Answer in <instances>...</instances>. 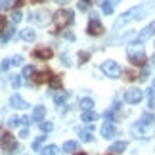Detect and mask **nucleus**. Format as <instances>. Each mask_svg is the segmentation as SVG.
<instances>
[{
  "instance_id": "f257e3e1",
  "label": "nucleus",
  "mask_w": 155,
  "mask_h": 155,
  "mask_svg": "<svg viewBox=\"0 0 155 155\" xmlns=\"http://www.w3.org/2000/svg\"><path fill=\"white\" fill-rule=\"evenodd\" d=\"M144 14H146V8H144V6H136V8H130L128 12H124V14L115 21V29H121L123 25H127V23L134 21V19H142V17H144Z\"/></svg>"
},
{
  "instance_id": "f03ea898",
  "label": "nucleus",
  "mask_w": 155,
  "mask_h": 155,
  "mask_svg": "<svg viewBox=\"0 0 155 155\" xmlns=\"http://www.w3.org/2000/svg\"><path fill=\"white\" fill-rule=\"evenodd\" d=\"M73 12L71 10H58L56 14L52 15V21L56 25V31H61L63 27H67L69 23H73Z\"/></svg>"
},
{
  "instance_id": "7ed1b4c3",
  "label": "nucleus",
  "mask_w": 155,
  "mask_h": 155,
  "mask_svg": "<svg viewBox=\"0 0 155 155\" xmlns=\"http://www.w3.org/2000/svg\"><path fill=\"white\" fill-rule=\"evenodd\" d=\"M134 46H136V48H130V50H128V59H130V63H132V65H138V67H146L147 58H146L144 50L140 48L138 42H134Z\"/></svg>"
},
{
  "instance_id": "20e7f679",
  "label": "nucleus",
  "mask_w": 155,
  "mask_h": 155,
  "mask_svg": "<svg viewBox=\"0 0 155 155\" xmlns=\"http://www.w3.org/2000/svg\"><path fill=\"white\" fill-rule=\"evenodd\" d=\"M102 71H104L107 77H111V79H119L121 73H123L121 65H119L117 61H113V59H107V61L102 63Z\"/></svg>"
},
{
  "instance_id": "39448f33",
  "label": "nucleus",
  "mask_w": 155,
  "mask_h": 155,
  "mask_svg": "<svg viewBox=\"0 0 155 155\" xmlns=\"http://www.w3.org/2000/svg\"><path fill=\"white\" fill-rule=\"evenodd\" d=\"M0 144H2V150L6 153H15L17 151V140L14 138L12 134H2V138H0Z\"/></svg>"
},
{
  "instance_id": "423d86ee",
  "label": "nucleus",
  "mask_w": 155,
  "mask_h": 155,
  "mask_svg": "<svg viewBox=\"0 0 155 155\" xmlns=\"http://www.w3.org/2000/svg\"><path fill=\"white\" fill-rule=\"evenodd\" d=\"M142 98H144V94H142L140 88H128L127 92H124V102L127 104H140Z\"/></svg>"
},
{
  "instance_id": "0eeeda50",
  "label": "nucleus",
  "mask_w": 155,
  "mask_h": 155,
  "mask_svg": "<svg viewBox=\"0 0 155 155\" xmlns=\"http://www.w3.org/2000/svg\"><path fill=\"white\" fill-rule=\"evenodd\" d=\"M29 19H31L33 23H37V25H46L52 17H50V12L46 10H38V12H33L31 15H29Z\"/></svg>"
},
{
  "instance_id": "6e6552de",
  "label": "nucleus",
  "mask_w": 155,
  "mask_h": 155,
  "mask_svg": "<svg viewBox=\"0 0 155 155\" xmlns=\"http://www.w3.org/2000/svg\"><path fill=\"white\" fill-rule=\"evenodd\" d=\"M86 31H88V35H92V37H100V35H104V25L96 19V17H92V19L88 21Z\"/></svg>"
},
{
  "instance_id": "1a4fd4ad",
  "label": "nucleus",
  "mask_w": 155,
  "mask_h": 155,
  "mask_svg": "<svg viewBox=\"0 0 155 155\" xmlns=\"http://www.w3.org/2000/svg\"><path fill=\"white\" fill-rule=\"evenodd\" d=\"M153 31H155V23H150V25H147L144 31H142L138 37H136V42L140 44V42H144V40H147V38H150L151 35H153Z\"/></svg>"
},
{
  "instance_id": "9d476101",
  "label": "nucleus",
  "mask_w": 155,
  "mask_h": 155,
  "mask_svg": "<svg viewBox=\"0 0 155 155\" xmlns=\"http://www.w3.org/2000/svg\"><path fill=\"white\" fill-rule=\"evenodd\" d=\"M33 56L37 58V59L46 61V59L52 58V48H37V50H33Z\"/></svg>"
},
{
  "instance_id": "9b49d317",
  "label": "nucleus",
  "mask_w": 155,
  "mask_h": 155,
  "mask_svg": "<svg viewBox=\"0 0 155 155\" xmlns=\"http://www.w3.org/2000/svg\"><path fill=\"white\" fill-rule=\"evenodd\" d=\"M44 115H46V107L44 105H37L33 109V115H31V121H35V123H40L44 119Z\"/></svg>"
},
{
  "instance_id": "f8f14e48",
  "label": "nucleus",
  "mask_w": 155,
  "mask_h": 155,
  "mask_svg": "<svg viewBox=\"0 0 155 155\" xmlns=\"http://www.w3.org/2000/svg\"><path fill=\"white\" fill-rule=\"evenodd\" d=\"M10 105L15 107V109H27V107H29V104L25 102V100H21V96H17V94H14V96H12Z\"/></svg>"
},
{
  "instance_id": "ddd939ff",
  "label": "nucleus",
  "mask_w": 155,
  "mask_h": 155,
  "mask_svg": "<svg viewBox=\"0 0 155 155\" xmlns=\"http://www.w3.org/2000/svg\"><path fill=\"white\" fill-rule=\"evenodd\" d=\"M19 37H21V40H25V42H33V40L37 38V31H33V29H21Z\"/></svg>"
},
{
  "instance_id": "4468645a",
  "label": "nucleus",
  "mask_w": 155,
  "mask_h": 155,
  "mask_svg": "<svg viewBox=\"0 0 155 155\" xmlns=\"http://www.w3.org/2000/svg\"><path fill=\"white\" fill-rule=\"evenodd\" d=\"M115 134H117V128L113 127V123H105L102 127V136L104 138H113Z\"/></svg>"
},
{
  "instance_id": "2eb2a0df",
  "label": "nucleus",
  "mask_w": 155,
  "mask_h": 155,
  "mask_svg": "<svg viewBox=\"0 0 155 155\" xmlns=\"http://www.w3.org/2000/svg\"><path fill=\"white\" fill-rule=\"evenodd\" d=\"M23 4V0H0V10H12V8H15V6H19Z\"/></svg>"
},
{
  "instance_id": "dca6fc26",
  "label": "nucleus",
  "mask_w": 155,
  "mask_h": 155,
  "mask_svg": "<svg viewBox=\"0 0 155 155\" xmlns=\"http://www.w3.org/2000/svg\"><path fill=\"white\" fill-rule=\"evenodd\" d=\"M153 124V115H150V113H144V115L140 117V121H138V124H136V127H151Z\"/></svg>"
},
{
  "instance_id": "f3484780",
  "label": "nucleus",
  "mask_w": 155,
  "mask_h": 155,
  "mask_svg": "<svg viewBox=\"0 0 155 155\" xmlns=\"http://www.w3.org/2000/svg\"><path fill=\"white\" fill-rule=\"evenodd\" d=\"M52 77H54V75L50 73V71H40V73H37V75H35V81H37V84H42V82L50 81Z\"/></svg>"
},
{
  "instance_id": "a211bd4d",
  "label": "nucleus",
  "mask_w": 155,
  "mask_h": 155,
  "mask_svg": "<svg viewBox=\"0 0 155 155\" xmlns=\"http://www.w3.org/2000/svg\"><path fill=\"white\" fill-rule=\"evenodd\" d=\"M127 142H115V144H113L111 147H109V153H113V155H115V153H123L124 150H127Z\"/></svg>"
},
{
  "instance_id": "6ab92c4d",
  "label": "nucleus",
  "mask_w": 155,
  "mask_h": 155,
  "mask_svg": "<svg viewBox=\"0 0 155 155\" xmlns=\"http://www.w3.org/2000/svg\"><path fill=\"white\" fill-rule=\"evenodd\" d=\"M98 119V113L88 109V111H82V123H94Z\"/></svg>"
},
{
  "instance_id": "aec40b11",
  "label": "nucleus",
  "mask_w": 155,
  "mask_h": 155,
  "mask_svg": "<svg viewBox=\"0 0 155 155\" xmlns=\"http://www.w3.org/2000/svg\"><path fill=\"white\" fill-rule=\"evenodd\" d=\"M77 147H79V144H77L75 140H69V142H65V144H63V151L71 153V151H77Z\"/></svg>"
},
{
  "instance_id": "412c9836",
  "label": "nucleus",
  "mask_w": 155,
  "mask_h": 155,
  "mask_svg": "<svg viewBox=\"0 0 155 155\" xmlns=\"http://www.w3.org/2000/svg\"><path fill=\"white\" fill-rule=\"evenodd\" d=\"M100 4H102V10H104V14H107V15H111V14H113V8H115V6H113V4L109 2V0H102Z\"/></svg>"
},
{
  "instance_id": "4be33fe9",
  "label": "nucleus",
  "mask_w": 155,
  "mask_h": 155,
  "mask_svg": "<svg viewBox=\"0 0 155 155\" xmlns=\"http://www.w3.org/2000/svg\"><path fill=\"white\" fill-rule=\"evenodd\" d=\"M12 35H14V27H8V29H4V33L0 35V42H8V40L12 38Z\"/></svg>"
},
{
  "instance_id": "5701e85b",
  "label": "nucleus",
  "mask_w": 155,
  "mask_h": 155,
  "mask_svg": "<svg viewBox=\"0 0 155 155\" xmlns=\"http://www.w3.org/2000/svg\"><path fill=\"white\" fill-rule=\"evenodd\" d=\"M81 107H82V111L92 109V107H94V100H90V98H82V100H81Z\"/></svg>"
},
{
  "instance_id": "b1692460",
  "label": "nucleus",
  "mask_w": 155,
  "mask_h": 155,
  "mask_svg": "<svg viewBox=\"0 0 155 155\" xmlns=\"http://www.w3.org/2000/svg\"><path fill=\"white\" fill-rule=\"evenodd\" d=\"M40 155H59V150H58V146H46Z\"/></svg>"
},
{
  "instance_id": "393cba45",
  "label": "nucleus",
  "mask_w": 155,
  "mask_h": 155,
  "mask_svg": "<svg viewBox=\"0 0 155 155\" xmlns=\"http://www.w3.org/2000/svg\"><path fill=\"white\" fill-rule=\"evenodd\" d=\"M50 86L54 88V90H61V79H59V77H52V79H50Z\"/></svg>"
},
{
  "instance_id": "a878e982",
  "label": "nucleus",
  "mask_w": 155,
  "mask_h": 155,
  "mask_svg": "<svg viewBox=\"0 0 155 155\" xmlns=\"http://www.w3.org/2000/svg\"><path fill=\"white\" fill-rule=\"evenodd\" d=\"M65 100H67V92H58L56 96H54V102H56L58 105H61Z\"/></svg>"
},
{
  "instance_id": "bb28decb",
  "label": "nucleus",
  "mask_w": 155,
  "mask_h": 155,
  "mask_svg": "<svg viewBox=\"0 0 155 155\" xmlns=\"http://www.w3.org/2000/svg\"><path fill=\"white\" fill-rule=\"evenodd\" d=\"M40 130H42V132H52V130H54V124L48 123V121H40Z\"/></svg>"
},
{
  "instance_id": "cd10ccee",
  "label": "nucleus",
  "mask_w": 155,
  "mask_h": 155,
  "mask_svg": "<svg viewBox=\"0 0 155 155\" xmlns=\"http://www.w3.org/2000/svg\"><path fill=\"white\" fill-rule=\"evenodd\" d=\"M33 75H35V67L33 65H27V67L23 69V77H25V79H31Z\"/></svg>"
},
{
  "instance_id": "c85d7f7f",
  "label": "nucleus",
  "mask_w": 155,
  "mask_h": 155,
  "mask_svg": "<svg viewBox=\"0 0 155 155\" xmlns=\"http://www.w3.org/2000/svg\"><path fill=\"white\" fill-rule=\"evenodd\" d=\"M90 6H92V0H79V10L84 12V10L90 8Z\"/></svg>"
},
{
  "instance_id": "c756f323",
  "label": "nucleus",
  "mask_w": 155,
  "mask_h": 155,
  "mask_svg": "<svg viewBox=\"0 0 155 155\" xmlns=\"http://www.w3.org/2000/svg\"><path fill=\"white\" fill-rule=\"evenodd\" d=\"M79 134H81V138H82V142H92V140H94V138H92V134L88 132V130H81Z\"/></svg>"
},
{
  "instance_id": "7c9ffc66",
  "label": "nucleus",
  "mask_w": 155,
  "mask_h": 155,
  "mask_svg": "<svg viewBox=\"0 0 155 155\" xmlns=\"http://www.w3.org/2000/svg\"><path fill=\"white\" fill-rule=\"evenodd\" d=\"M21 75H12V84H14V88H19L21 86Z\"/></svg>"
},
{
  "instance_id": "2f4dec72",
  "label": "nucleus",
  "mask_w": 155,
  "mask_h": 155,
  "mask_svg": "<svg viewBox=\"0 0 155 155\" xmlns=\"http://www.w3.org/2000/svg\"><path fill=\"white\" fill-rule=\"evenodd\" d=\"M42 142H44V136H38V138H37V140H35V142H33V150H35V151H37V150H38V147H40V146H42Z\"/></svg>"
},
{
  "instance_id": "473e14b6",
  "label": "nucleus",
  "mask_w": 155,
  "mask_h": 155,
  "mask_svg": "<svg viewBox=\"0 0 155 155\" xmlns=\"http://www.w3.org/2000/svg\"><path fill=\"white\" fill-rule=\"evenodd\" d=\"M12 21H14V23H19L21 21V12L19 10H15L14 14H12Z\"/></svg>"
},
{
  "instance_id": "72a5a7b5",
  "label": "nucleus",
  "mask_w": 155,
  "mask_h": 155,
  "mask_svg": "<svg viewBox=\"0 0 155 155\" xmlns=\"http://www.w3.org/2000/svg\"><path fill=\"white\" fill-rule=\"evenodd\" d=\"M10 67H12V59H4L2 65H0V69H2V71H8Z\"/></svg>"
},
{
  "instance_id": "f704fd0d",
  "label": "nucleus",
  "mask_w": 155,
  "mask_h": 155,
  "mask_svg": "<svg viewBox=\"0 0 155 155\" xmlns=\"http://www.w3.org/2000/svg\"><path fill=\"white\" fill-rule=\"evenodd\" d=\"M8 124H10V127H17V124H21V121L17 117H10L8 119Z\"/></svg>"
},
{
  "instance_id": "c9c22d12",
  "label": "nucleus",
  "mask_w": 155,
  "mask_h": 155,
  "mask_svg": "<svg viewBox=\"0 0 155 155\" xmlns=\"http://www.w3.org/2000/svg\"><path fill=\"white\" fill-rule=\"evenodd\" d=\"M21 63H23L21 56H14V58H12V65H21Z\"/></svg>"
},
{
  "instance_id": "e433bc0d",
  "label": "nucleus",
  "mask_w": 155,
  "mask_h": 155,
  "mask_svg": "<svg viewBox=\"0 0 155 155\" xmlns=\"http://www.w3.org/2000/svg\"><path fill=\"white\" fill-rule=\"evenodd\" d=\"M147 75H150V71L144 69V71H142V73L138 75V79H140V81H146V79H147Z\"/></svg>"
},
{
  "instance_id": "4c0bfd02",
  "label": "nucleus",
  "mask_w": 155,
  "mask_h": 155,
  "mask_svg": "<svg viewBox=\"0 0 155 155\" xmlns=\"http://www.w3.org/2000/svg\"><path fill=\"white\" fill-rule=\"evenodd\" d=\"M88 58H90V56H88L86 52H81V54H79V59H81V63H84V61H86Z\"/></svg>"
},
{
  "instance_id": "58836bf2",
  "label": "nucleus",
  "mask_w": 155,
  "mask_h": 155,
  "mask_svg": "<svg viewBox=\"0 0 155 155\" xmlns=\"http://www.w3.org/2000/svg\"><path fill=\"white\" fill-rule=\"evenodd\" d=\"M6 29V15H0V31Z\"/></svg>"
},
{
  "instance_id": "ea45409f",
  "label": "nucleus",
  "mask_w": 155,
  "mask_h": 155,
  "mask_svg": "<svg viewBox=\"0 0 155 155\" xmlns=\"http://www.w3.org/2000/svg\"><path fill=\"white\" fill-rule=\"evenodd\" d=\"M19 121H21V124H23V127H27V124L31 123V117H21Z\"/></svg>"
},
{
  "instance_id": "a19ab883",
  "label": "nucleus",
  "mask_w": 155,
  "mask_h": 155,
  "mask_svg": "<svg viewBox=\"0 0 155 155\" xmlns=\"http://www.w3.org/2000/svg\"><path fill=\"white\" fill-rule=\"evenodd\" d=\"M27 134H29V130L23 128V130H21V138H27Z\"/></svg>"
},
{
  "instance_id": "79ce46f5",
  "label": "nucleus",
  "mask_w": 155,
  "mask_h": 155,
  "mask_svg": "<svg viewBox=\"0 0 155 155\" xmlns=\"http://www.w3.org/2000/svg\"><path fill=\"white\" fill-rule=\"evenodd\" d=\"M134 77H136V75L132 73V71H128V73H127V79H130V81H132V79H134Z\"/></svg>"
},
{
  "instance_id": "37998d69",
  "label": "nucleus",
  "mask_w": 155,
  "mask_h": 155,
  "mask_svg": "<svg viewBox=\"0 0 155 155\" xmlns=\"http://www.w3.org/2000/svg\"><path fill=\"white\" fill-rule=\"evenodd\" d=\"M33 4H42V2H46V0H31Z\"/></svg>"
},
{
  "instance_id": "c03bdc74",
  "label": "nucleus",
  "mask_w": 155,
  "mask_h": 155,
  "mask_svg": "<svg viewBox=\"0 0 155 155\" xmlns=\"http://www.w3.org/2000/svg\"><path fill=\"white\" fill-rule=\"evenodd\" d=\"M75 155H86V153H75Z\"/></svg>"
},
{
  "instance_id": "a18cd8bd",
  "label": "nucleus",
  "mask_w": 155,
  "mask_h": 155,
  "mask_svg": "<svg viewBox=\"0 0 155 155\" xmlns=\"http://www.w3.org/2000/svg\"><path fill=\"white\" fill-rule=\"evenodd\" d=\"M0 138H2V128H0Z\"/></svg>"
},
{
  "instance_id": "49530a36",
  "label": "nucleus",
  "mask_w": 155,
  "mask_h": 155,
  "mask_svg": "<svg viewBox=\"0 0 155 155\" xmlns=\"http://www.w3.org/2000/svg\"><path fill=\"white\" fill-rule=\"evenodd\" d=\"M153 90H155V81H153Z\"/></svg>"
},
{
  "instance_id": "de8ad7c7",
  "label": "nucleus",
  "mask_w": 155,
  "mask_h": 155,
  "mask_svg": "<svg viewBox=\"0 0 155 155\" xmlns=\"http://www.w3.org/2000/svg\"><path fill=\"white\" fill-rule=\"evenodd\" d=\"M109 155H113V153H109Z\"/></svg>"
}]
</instances>
